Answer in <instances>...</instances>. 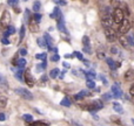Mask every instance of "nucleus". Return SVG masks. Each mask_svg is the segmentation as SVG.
<instances>
[{"instance_id":"nucleus-1","label":"nucleus","mask_w":134,"mask_h":126,"mask_svg":"<svg viewBox=\"0 0 134 126\" xmlns=\"http://www.w3.org/2000/svg\"><path fill=\"white\" fill-rule=\"evenodd\" d=\"M112 16H113V20L116 25H120V23L125 20V13H124V11L121 8H119V7L118 8H114Z\"/></svg>"},{"instance_id":"nucleus-2","label":"nucleus","mask_w":134,"mask_h":126,"mask_svg":"<svg viewBox=\"0 0 134 126\" xmlns=\"http://www.w3.org/2000/svg\"><path fill=\"white\" fill-rule=\"evenodd\" d=\"M14 91H15L16 95H19V96L23 97V98L26 99V101H32V99H33V95L31 94L28 90L24 89V88H16Z\"/></svg>"},{"instance_id":"nucleus-3","label":"nucleus","mask_w":134,"mask_h":126,"mask_svg":"<svg viewBox=\"0 0 134 126\" xmlns=\"http://www.w3.org/2000/svg\"><path fill=\"white\" fill-rule=\"evenodd\" d=\"M113 16H111V14H102L101 16V23L104 26V28H111L113 26Z\"/></svg>"},{"instance_id":"nucleus-4","label":"nucleus","mask_w":134,"mask_h":126,"mask_svg":"<svg viewBox=\"0 0 134 126\" xmlns=\"http://www.w3.org/2000/svg\"><path fill=\"white\" fill-rule=\"evenodd\" d=\"M105 35H106V39L108 40L109 42H113L118 39V35H116V32L113 29V27L111 28H105Z\"/></svg>"},{"instance_id":"nucleus-5","label":"nucleus","mask_w":134,"mask_h":126,"mask_svg":"<svg viewBox=\"0 0 134 126\" xmlns=\"http://www.w3.org/2000/svg\"><path fill=\"white\" fill-rule=\"evenodd\" d=\"M9 22H11V15H9V13L7 11H4L1 19H0V26L1 27H8Z\"/></svg>"},{"instance_id":"nucleus-6","label":"nucleus","mask_w":134,"mask_h":126,"mask_svg":"<svg viewBox=\"0 0 134 126\" xmlns=\"http://www.w3.org/2000/svg\"><path fill=\"white\" fill-rule=\"evenodd\" d=\"M130 29H131V22L127 19H125V20L120 23V26H119V32H120V34H126Z\"/></svg>"},{"instance_id":"nucleus-7","label":"nucleus","mask_w":134,"mask_h":126,"mask_svg":"<svg viewBox=\"0 0 134 126\" xmlns=\"http://www.w3.org/2000/svg\"><path fill=\"white\" fill-rule=\"evenodd\" d=\"M49 16H51V19H55L57 21L61 20V19H63V14H61L60 8H59V7H54L53 13H52Z\"/></svg>"},{"instance_id":"nucleus-8","label":"nucleus","mask_w":134,"mask_h":126,"mask_svg":"<svg viewBox=\"0 0 134 126\" xmlns=\"http://www.w3.org/2000/svg\"><path fill=\"white\" fill-rule=\"evenodd\" d=\"M111 90H112V94H113V97H115V98H120V97L122 96V91H121L120 88L118 87V84L112 85Z\"/></svg>"},{"instance_id":"nucleus-9","label":"nucleus","mask_w":134,"mask_h":126,"mask_svg":"<svg viewBox=\"0 0 134 126\" xmlns=\"http://www.w3.org/2000/svg\"><path fill=\"white\" fill-rule=\"evenodd\" d=\"M25 82L27 83L28 87H33L34 85V78H33V76L31 75L30 71H25Z\"/></svg>"},{"instance_id":"nucleus-10","label":"nucleus","mask_w":134,"mask_h":126,"mask_svg":"<svg viewBox=\"0 0 134 126\" xmlns=\"http://www.w3.org/2000/svg\"><path fill=\"white\" fill-rule=\"evenodd\" d=\"M119 41H120V44L124 47V48H128V47H130L128 39H127V36H125V35H120V37H119Z\"/></svg>"},{"instance_id":"nucleus-11","label":"nucleus","mask_w":134,"mask_h":126,"mask_svg":"<svg viewBox=\"0 0 134 126\" xmlns=\"http://www.w3.org/2000/svg\"><path fill=\"white\" fill-rule=\"evenodd\" d=\"M0 88H1L2 90H8V83H7V81H6V78L4 77V76L0 74Z\"/></svg>"},{"instance_id":"nucleus-12","label":"nucleus","mask_w":134,"mask_h":126,"mask_svg":"<svg viewBox=\"0 0 134 126\" xmlns=\"http://www.w3.org/2000/svg\"><path fill=\"white\" fill-rule=\"evenodd\" d=\"M45 39H46V42H47V48L49 49V50H53L54 48V44H53V40H52V37L49 36V34H45Z\"/></svg>"},{"instance_id":"nucleus-13","label":"nucleus","mask_w":134,"mask_h":126,"mask_svg":"<svg viewBox=\"0 0 134 126\" xmlns=\"http://www.w3.org/2000/svg\"><path fill=\"white\" fill-rule=\"evenodd\" d=\"M14 32H15V28H14L13 26H8L7 30H5V33H4V37H8L9 35L14 34Z\"/></svg>"},{"instance_id":"nucleus-14","label":"nucleus","mask_w":134,"mask_h":126,"mask_svg":"<svg viewBox=\"0 0 134 126\" xmlns=\"http://www.w3.org/2000/svg\"><path fill=\"white\" fill-rule=\"evenodd\" d=\"M93 103V105H94V108H95V110H101L102 108H104V104H102V102L100 101V99H95V101H93L92 102Z\"/></svg>"},{"instance_id":"nucleus-15","label":"nucleus","mask_w":134,"mask_h":126,"mask_svg":"<svg viewBox=\"0 0 134 126\" xmlns=\"http://www.w3.org/2000/svg\"><path fill=\"white\" fill-rule=\"evenodd\" d=\"M58 29L63 33H66L67 34V30H66V27H65V22H64V19L58 21Z\"/></svg>"},{"instance_id":"nucleus-16","label":"nucleus","mask_w":134,"mask_h":126,"mask_svg":"<svg viewBox=\"0 0 134 126\" xmlns=\"http://www.w3.org/2000/svg\"><path fill=\"white\" fill-rule=\"evenodd\" d=\"M30 29L32 30V32H38V30H39V26H38V22H35L33 19H32V21L30 22Z\"/></svg>"},{"instance_id":"nucleus-17","label":"nucleus","mask_w":134,"mask_h":126,"mask_svg":"<svg viewBox=\"0 0 134 126\" xmlns=\"http://www.w3.org/2000/svg\"><path fill=\"white\" fill-rule=\"evenodd\" d=\"M59 72H60V70H59L58 68L52 69V70L49 71V77H51V78H57L59 76Z\"/></svg>"},{"instance_id":"nucleus-18","label":"nucleus","mask_w":134,"mask_h":126,"mask_svg":"<svg viewBox=\"0 0 134 126\" xmlns=\"http://www.w3.org/2000/svg\"><path fill=\"white\" fill-rule=\"evenodd\" d=\"M26 63H27V62H26L25 58H19V60L16 61V63H15V64L18 65V68H19V69H24V68L26 67Z\"/></svg>"},{"instance_id":"nucleus-19","label":"nucleus","mask_w":134,"mask_h":126,"mask_svg":"<svg viewBox=\"0 0 134 126\" xmlns=\"http://www.w3.org/2000/svg\"><path fill=\"white\" fill-rule=\"evenodd\" d=\"M38 44H39L40 48H46L47 47L46 39H45V37H39V39H38Z\"/></svg>"},{"instance_id":"nucleus-20","label":"nucleus","mask_w":134,"mask_h":126,"mask_svg":"<svg viewBox=\"0 0 134 126\" xmlns=\"http://www.w3.org/2000/svg\"><path fill=\"white\" fill-rule=\"evenodd\" d=\"M113 109H114V111H115V112L120 113V115H121V113H124L122 106H121L119 103H114V104H113Z\"/></svg>"},{"instance_id":"nucleus-21","label":"nucleus","mask_w":134,"mask_h":126,"mask_svg":"<svg viewBox=\"0 0 134 126\" xmlns=\"http://www.w3.org/2000/svg\"><path fill=\"white\" fill-rule=\"evenodd\" d=\"M106 63H107V65H108L111 69H113V70H114V69H116V64H115L116 62H114L112 58H109V57L106 58Z\"/></svg>"},{"instance_id":"nucleus-22","label":"nucleus","mask_w":134,"mask_h":126,"mask_svg":"<svg viewBox=\"0 0 134 126\" xmlns=\"http://www.w3.org/2000/svg\"><path fill=\"white\" fill-rule=\"evenodd\" d=\"M83 74H85L86 76H87V78H91V79H94L95 76H97V74L94 72V70H90V71H82Z\"/></svg>"},{"instance_id":"nucleus-23","label":"nucleus","mask_w":134,"mask_h":126,"mask_svg":"<svg viewBox=\"0 0 134 126\" xmlns=\"http://www.w3.org/2000/svg\"><path fill=\"white\" fill-rule=\"evenodd\" d=\"M86 85H87L88 89H94V88H95V82H94V79L87 78V81H86Z\"/></svg>"},{"instance_id":"nucleus-24","label":"nucleus","mask_w":134,"mask_h":126,"mask_svg":"<svg viewBox=\"0 0 134 126\" xmlns=\"http://www.w3.org/2000/svg\"><path fill=\"white\" fill-rule=\"evenodd\" d=\"M7 101H8V99L5 96H0V109H4L5 106L7 105Z\"/></svg>"},{"instance_id":"nucleus-25","label":"nucleus","mask_w":134,"mask_h":126,"mask_svg":"<svg viewBox=\"0 0 134 126\" xmlns=\"http://www.w3.org/2000/svg\"><path fill=\"white\" fill-rule=\"evenodd\" d=\"M40 7H41L40 1H34V4H33V11H34V13H38V12H39Z\"/></svg>"},{"instance_id":"nucleus-26","label":"nucleus","mask_w":134,"mask_h":126,"mask_svg":"<svg viewBox=\"0 0 134 126\" xmlns=\"http://www.w3.org/2000/svg\"><path fill=\"white\" fill-rule=\"evenodd\" d=\"M23 75H25V71H24L23 69H20V70H18L15 72V77L18 78L19 81H23Z\"/></svg>"},{"instance_id":"nucleus-27","label":"nucleus","mask_w":134,"mask_h":126,"mask_svg":"<svg viewBox=\"0 0 134 126\" xmlns=\"http://www.w3.org/2000/svg\"><path fill=\"white\" fill-rule=\"evenodd\" d=\"M60 104L63 106H71V101H69V98H67V97H65V98H63V101L60 102Z\"/></svg>"},{"instance_id":"nucleus-28","label":"nucleus","mask_w":134,"mask_h":126,"mask_svg":"<svg viewBox=\"0 0 134 126\" xmlns=\"http://www.w3.org/2000/svg\"><path fill=\"white\" fill-rule=\"evenodd\" d=\"M46 57H47V54L46 53H40V54H37V55H35V58H37V60L46 61Z\"/></svg>"},{"instance_id":"nucleus-29","label":"nucleus","mask_w":134,"mask_h":126,"mask_svg":"<svg viewBox=\"0 0 134 126\" xmlns=\"http://www.w3.org/2000/svg\"><path fill=\"white\" fill-rule=\"evenodd\" d=\"M49 124L44 122H35V123H30V126H48Z\"/></svg>"},{"instance_id":"nucleus-30","label":"nucleus","mask_w":134,"mask_h":126,"mask_svg":"<svg viewBox=\"0 0 134 126\" xmlns=\"http://www.w3.org/2000/svg\"><path fill=\"white\" fill-rule=\"evenodd\" d=\"M82 44H83V47H90V37L87 35H85L82 37Z\"/></svg>"},{"instance_id":"nucleus-31","label":"nucleus","mask_w":134,"mask_h":126,"mask_svg":"<svg viewBox=\"0 0 134 126\" xmlns=\"http://www.w3.org/2000/svg\"><path fill=\"white\" fill-rule=\"evenodd\" d=\"M127 39H128V42H130V46L134 47V34L127 35Z\"/></svg>"},{"instance_id":"nucleus-32","label":"nucleus","mask_w":134,"mask_h":126,"mask_svg":"<svg viewBox=\"0 0 134 126\" xmlns=\"http://www.w3.org/2000/svg\"><path fill=\"white\" fill-rule=\"evenodd\" d=\"M23 119L25 120L26 123H31V122L33 120V117H32L31 115H24V116H23Z\"/></svg>"},{"instance_id":"nucleus-33","label":"nucleus","mask_w":134,"mask_h":126,"mask_svg":"<svg viewBox=\"0 0 134 126\" xmlns=\"http://www.w3.org/2000/svg\"><path fill=\"white\" fill-rule=\"evenodd\" d=\"M112 97H113V94H105L101 96V99H104V101H111Z\"/></svg>"},{"instance_id":"nucleus-34","label":"nucleus","mask_w":134,"mask_h":126,"mask_svg":"<svg viewBox=\"0 0 134 126\" xmlns=\"http://www.w3.org/2000/svg\"><path fill=\"white\" fill-rule=\"evenodd\" d=\"M33 20H34L35 22L39 23L40 20H41V15H40L39 13H34V15H33Z\"/></svg>"},{"instance_id":"nucleus-35","label":"nucleus","mask_w":134,"mask_h":126,"mask_svg":"<svg viewBox=\"0 0 134 126\" xmlns=\"http://www.w3.org/2000/svg\"><path fill=\"white\" fill-rule=\"evenodd\" d=\"M25 37V26H21L20 28V41H23Z\"/></svg>"},{"instance_id":"nucleus-36","label":"nucleus","mask_w":134,"mask_h":126,"mask_svg":"<svg viewBox=\"0 0 134 126\" xmlns=\"http://www.w3.org/2000/svg\"><path fill=\"white\" fill-rule=\"evenodd\" d=\"M74 55L76 56V57L79 58V60H81V61H83L85 58H83V55L81 53H79V51H74Z\"/></svg>"},{"instance_id":"nucleus-37","label":"nucleus","mask_w":134,"mask_h":126,"mask_svg":"<svg viewBox=\"0 0 134 126\" xmlns=\"http://www.w3.org/2000/svg\"><path fill=\"white\" fill-rule=\"evenodd\" d=\"M79 95H80L81 97H86V96H91V94L90 92H87L86 90H81L80 92H79Z\"/></svg>"},{"instance_id":"nucleus-38","label":"nucleus","mask_w":134,"mask_h":126,"mask_svg":"<svg viewBox=\"0 0 134 126\" xmlns=\"http://www.w3.org/2000/svg\"><path fill=\"white\" fill-rule=\"evenodd\" d=\"M7 2H8V5H11V6H16L19 0H7Z\"/></svg>"},{"instance_id":"nucleus-39","label":"nucleus","mask_w":134,"mask_h":126,"mask_svg":"<svg viewBox=\"0 0 134 126\" xmlns=\"http://www.w3.org/2000/svg\"><path fill=\"white\" fill-rule=\"evenodd\" d=\"M51 60L53 61V62H57V61H59V60H60V56H59L58 54H54V55H52Z\"/></svg>"},{"instance_id":"nucleus-40","label":"nucleus","mask_w":134,"mask_h":126,"mask_svg":"<svg viewBox=\"0 0 134 126\" xmlns=\"http://www.w3.org/2000/svg\"><path fill=\"white\" fill-rule=\"evenodd\" d=\"M55 4H58V5H66L67 2H66V0H53Z\"/></svg>"},{"instance_id":"nucleus-41","label":"nucleus","mask_w":134,"mask_h":126,"mask_svg":"<svg viewBox=\"0 0 134 126\" xmlns=\"http://www.w3.org/2000/svg\"><path fill=\"white\" fill-rule=\"evenodd\" d=\"M19 54H20L21 56H25V55H27V50H26V49H20V50H19Z\"/></svg>"},{"instance_id":"nucleus-42","label":"nucleus","mask_w":134,"mask_h":126,"mask_svg":"<svg viewBox=\"0 0 134 126\" xmlns=\"http://www.w3.org/2000/svg\"><path fill=\"white\" fill-rule=\"evenodd\" d=\"M100 79L102 81V83H104V85H108V82H107V79L105 78V76H100Z\"/></svg>"},{"instance_id":"nucleus-43","label":"nucleus","mask_w":134,"mask_h":126,"mask_svg":"<svg viewBox=\"0 0 134 126\" xmlns=\"http://www.w3.org/2000/svg\"><path fill=\"white\" fill-rule=\"evenodd\" d=\"M124 13L126 14V15H130V11H128V8H127V5H125V6H124Z\"/></svg>"},{"instance_id":"nucleus-44","label":"nucleus","mask_w":134,"mask_h":126,"mask_svg":"<svg viewBox=\"0 0 134 126\" xmlns=\"http://www.w3.org/2000/svg\"><path fill=\"white\" fill-rule=\"evenodd\" d=\"M1 42H2L4 44H9V40L7 39V37H2V39H1Z\"/></svg>"},{"instance_id":"nucleus-45","label":"nucleus","mask_w":134,"mask_h":126,"mask_svg":"<svg viewBox=\"0 0 134 126\" xmlns=\"http://www.w3.org/2000/svg\"><path fill=\"white\" fill-rule=\"evenodd\" d=\"M112 4L115 8H118V5H119V0H112Z\"/></svg>"},{"instance_id":"nucleus-46","label":"nucleus","mask_w":134,"mask_h":126,"mask_svg":"<svg viewBox=\"0 0 134 126\" xmlns=\"http://www.w3.org/2000/svg\"><path fill=\"white\" fill-rule=\"evenodd\" d=\"M74 99H76V101H82V99H83V97H81L80 96V95H75V96H74Z\"/></svg>"},{"instance_id":"nucleus-47","label":"nucleus","mask_w":134,"mask_h":126,"mask_svg":"<svg viewBox=\"0 0 134 126\" xmlns=\"http://www.w3.org/2000/svg\"><path fill=\"white\" fill-rule=\"evenodd\" d=\"M5 119H6V116H5V113H0V122H4Z\"/></svg>"},{"instance_id":"nucleus-48","label":"nucleus","mask_w":134,"mask_h":126,"mask_svg":"<svg viewBox=\"0 0 134 126\" xmlns=\"http://www.w3.org/2000/svg\"><path fill=\"white\" fill-rule=\"evenodd\" d=\"M25 15H26V19L28 20V19H30V11H28V9L25 11Z\"/></svg>"},{"instance_id":"nucleus-49","label":"nucleus","mask_w":134,"mask_h":126,"mask_svg":"<svg viewBox=\"0 0 134 126\" xmlns=\"http://www.w3.org/2000/svg\"><path fill=\"white\" fill-rule=\"evenodd\" d=\"M130 94L132 95V96H134V84L131 87V89H130Z\"/></svg>"},{"instance_id":"nucleus-50","label":"nucleus","mask_w":134,"mask_h":126,"mask_svg":"<svg viewBox=\"0 0 134 126\" xmlns=\"http://www.w3.org/2000/svg\"><path fill=\"white\" fill-rule=\"evenodd\" d=\"M98 57L99 58H105V54L104 53H98Z\"/></svg>"},{"instance_id":"nucleus-51","label":"nucleus","mask_w":134,"mask_h":126,"mask_svg":"<svg viewBox=\"0 0 134 126\" xmlns=\"http://www.w3.org/2000/svg\"><path fill=\"white\" fill-rule=\"evenodd\" d=\"M65 74H66V71H65V70H64V71H61V72H60V76H59V77H60L61 79H63V78L65 77Z\"/></svg>"},{"instance_id":"nucleus-52","label":"nucleus","mask_w":134,"mask_h":126,"mask_svg":"<svg viewBox=\"0 0 134 126\" xmlns=\"http://www.w3.org/2000/svg\"><path fill=\"white\" fill-rule=\"evenodd\" d=\"M111 51H112V53H113V54H116V53H118V49H116V48H114V47H113V48L111 49Z\"/></svg>"},{"instance_id":"nucleus-53","label":"nucleus","mask_w":134,"mask_h":126,"mask_svg":"<svg viewBox=\"0 0 134 126\" xmlns=\"http://www.w3.org/2000/svg\"><path fill=\"white\" fill-rule=\"evenodd\" d=\"M41 81H42V82H46V81H47V77H46V76H42V77H41Z\"/></svg>"},{"instance_id":"nucleus-54","label":"nucleus","mask_w":134,"mask_h":126,"mask_svg":"<svg viewBox=\"0 0 134 126\" xmlns=\"http://www.w3.org/2000/svg\"><path fill=\"white\" fill-rule=\"evenodd\" d=\"M64 65H65V67H66V68H69V64H68V63H67V62H64Z\"/></svg>"},{"instance_id":"nucleus-55","label":"nucleus","mask_w":134,"mask_h":126,"mask_svg":"<svg viewBox=\"0 0 134 126\" xmlns=\"http://www.w3.org/2000/svg\"><path fill=\"white\" fill-rule=\"evenodd\" d=\"M81 1H82V2H85V4H86V2H88V0H81Z\"/></svg>"},{"instance_id":"nucleus-56","label":"nucleus","mask_w":134,"mask_h":126,"mask_svg":"<svg viewBox=\"0 0 134 126\" xmlns=\"http://www.w3.org/2000/svg\"><path fill=\"white\" fill-rule=\"evenodd\" d=\"M132 123H133V124H134V118H133V119H132Z\"/></svg>"},{"instance_id":"nucleus-57","label":"nucleus","mask_w":134,"mask_h":126,"mask_svg":"<svg viewBox=\"0 0 134 126\" xmlns=\"http://www.w3.org/2000/svg\"><path fill=\"white\" fill-rule=\"evenodd\" d=\"M24 1H27V0H24Z\"/></svg>"}]
</instances>
